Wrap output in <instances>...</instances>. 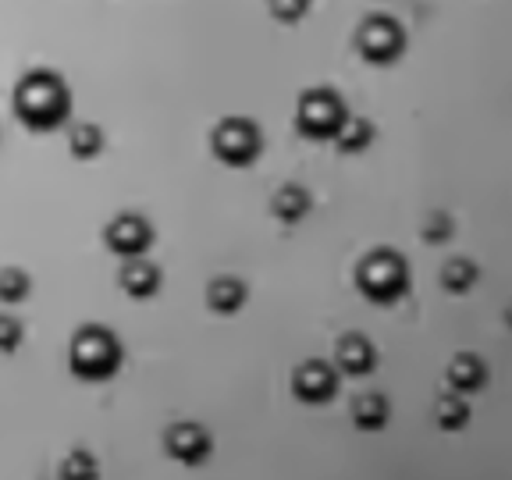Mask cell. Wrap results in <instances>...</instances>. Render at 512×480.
Wrapping results in <instances>:
<instances>
[{"instance_id": "obj_1", "label": "cell", "mask_w": 512, "mask_h": 480, "mask_svg": "<svg viewBox=\"0 0 512 480\" xmlns=\"http://www.w3.org/2000/svg\"><path fill=\"white\" fill-rule=\"evenodd\" d=\"M11 111L29 132H54L72 118V89L50 68H32L15 82Z\"/></svg>"}, {"instance_id": "obj_2", "label": "cell", "mask_w": 512, "mask_h": 480, "mask_svg": "<svg viewBox=\"0 0 512 480\" xmlns=\"http://www.w3.org/2000/svg\"><path fill=\"white\" fill-rule=\"evenodd\" d=\"M125 363V345L104 324H82L68 342V374L82 384H104Z\"/></svg>"}, {"instance_id": "obj_3", "label": "cell", "mask_w": 512, "mask_h": 480, "mask_svg": "<svg viewBox=\"0 0 512 480\" xmlns=\"http://www.w3.org/2000/svg\"><path fill=\"white\" fill-rule=\"evenodd\" d=\"M352 285L367 303L374 306H392L413 285V274H409V260L392 246H377L363 256L356 271H352Z\"/></svg>"}, {"instance_id": "obj_4", "label": "cell", "mask_w": 512, "mask_h": 480, "mask_svg": "<svg viewBox=\"0 0 512 480\" xmlns=\"http://www.w3.org/2000/svg\"><path fill=\"white\" fill-rule=\"evenodd\" d=\"M349 118L345 96L331 86H310L296 100V132L310 143H331L342 121Z\"/></svg>"}, {"instance_id": "obj_5", "label": "cell", "mask_w": 512, "mask_h": 480, "mask_svg": "<svg viewBox=\"0 0 512 480\" xmlns=\"http://www.w3.org/2000/svg\"><path fill=\"white\" fill-rule=\"evenodd\" d=\"M210 153L224 168H249L264 153V132L246 114H228L210 132Z\"/></svg>"}, {"instance_id": "obj_6", "label": "cell", "mask_w": 512, "mask_h": 480, "mask_svg": "<svg viewBox=\"0 0 512 480\" xmlns=\"http://www.w3.org/2000/svg\"><path fill=\"white\" fill-rule=\"evenodd\" d=\"M356 50L367 64L388 68L406 54V29L392 15H367L356 29Z\"/></svg>"}, {"instance_id": "obj_7", "label": "cell", "mask_w": 512, "mask_h": 480, "mask_svg": "<svg viewBox=\"0 0 512 480\" xmlns=\"http://www.w3.org/2000/svg\"><path fill=\"white\" fill-rule=\"evenodd\" d=\"M153 239H157V232H153L150 217L136 214V210H125V214L111 217L104 228L107 253L121 256V260H128V256H146L153 246Z\"/></svg>"}, {"instance_id": "obj_8", "label": "cell", "mask_w": 512, "mask_h": 480, "mask_svg": "<svg viewBox=\"0 0 512 480\" xmlns=\"http://www.w3.org/2000/svg\"><path fill=\"white\" fill-rule=\"evenodd\" d=\"M338 377H342V374L335 370V363L306 360V363H299V367L292 370V381H288V388H292L296 402H303V406H328V402L338 395Z\"/></svg>"}, {"instance_id": "obj_9", "label": "cell", "mask_w": 512, "mask_h": 480, "mask_svg": "<svg viewBox=\"0 0 512 480\" xmlns=\"http://www.w3.org/2000/svg\"><path fill=\"white\" fill-rule=\"evenodd\" d=\"M164 452L182 466H203L214 452V438L196 420H178L164 431Z\"/></svg>"}, {"instance_id": "obj_10", "label": "cell", "mask_w": 512, "mask_h": 480, "mask_svg": "<svg viewBox=\"0 0 512 480\" xmlns=\"http://www.w3.org/2000/svg\"><path fill=\"white\" fill-rule=\"evenodd\" d=\"M160 285H164V274H160V267L153 264V260H146V256H128V260H121L118 288L128 299L146 303V299L157 296Z\"/></svg>"}, {"instance_id": "obj_11", "label": "cell", "mask_w": 512, "mask_h": 480, "mask_svg": "<svg viewBox=\"0 0 512 480\" xmlns=\"http://www.w3.org/2000/svg\"><path fill=\"white\" fill-rule=\"evenodd\" d=\"M335 370L345 377H370L377 370V349L367 335L349 331L335 345Z\"/></svg>"}, {"instance_id": "obj_12", "label": "cell", "mask_w": 512, "mask_h": 480, "mask_svg": "<svg viewBox=\"0 0 512 480\" xmlns=\"http://www.w3.org/2000/svg\"><path fill=\"white\" fill-rule=\"evenodd\" d=\"M246 299H249L246 281L232 278V274H217V278L207 285V292H203V303H207V310L217 313V317H232V313H239L242 306H246Z\"/></svg>"}, {"instance_id": "obj_13", "label": "cell", "mask_w": 512, "mask_h": 480, "mask_svg": "<svg viewBox=\"0 0 512 480\" xmlns=\"http://www.w3.org/2000/svg\"><path fill=\"white\" fill-rule=\"evenodd\" d=\"M349 416H352V427H356V431L377 434L388 427V420H392V402L384 399L381 392H363L352 399Z\"/></svg>"}, {"instance_id": "obj_14", "label": "cell", "mask_w": 512, "mask_h": 480, "mask_svg": "<svg viewBox=\"0 0 512 480\" xmlns=\"http://www.w3.org/2000/svg\"><path fill=\"white\" fill-rule=\"evenodd\" d=\"M445 381H448V388H452V392L473 395V392H480V388L488 384V367H484V360H480L477 352H459L456 360L448 363Z\"/></svg>"}, {"instance_id": "obj_15", "label": "cell", "mask_w": 512, "mask_h": 480, "mask_svg": "<svg viewBox=\"0 0 512 480\" xmlns=\"http://www.w3.org/2000/svg\"><path fill=\"white\" fill-rule=\"evenodd\" d=\"M313 210V196L310 189H303L299 182H285L274 189L271 196V214L278 217L281 224H299L306 221V214Z\"/></svg>"}, {"instance_id": "obj_16", "label": "cell", "mask_w": 512, "mask_h": 480, "mask_svg": "<svg viewBox=\"0 0 512 480\" xmlns=\"http://www.w3.org/2000/svg\"><path fill=\"white\" fill-rule=\"evenodd\" d=\"M331 143H335V150L342 153V157H356V153H363L370 143H374V125H370L367 118L349 114V118L342 121V128L331 136Z\"/></svg>"}, {"instance_id": "obj_17", "label": "cell", "mask_w": 512, "mask_h": 480, "mask_svg": "<svg viewBox=\"0 0 512 480\" xmlns=\"http://www.w3.org/2000/svg\"><path fill=\"white\" fill-rule=\"evenodd\" d=\"M434 424H438L445 434L463 431V427L470 424V406H466V395L452 392V388H448L445 395H438V402H434Z\"/></svg>"}, {"instance_id": "obj_18", "label": "cell", "mask_w": 512, "mask_h": 480, "mask_svg": "<svg viewBox=\"0 0 512 480\" xmlns=\"http://www.w3.org/2000/svg\"><path fill=\"white\" fill-rule=\"evenodd\" d=\"M477 281H480L477 264L466 260V256H452V260L441 267V288H445L448 296H466V292H473Z\"/></svg>"}, {"instance_id": "obj_19", "label": "cell", "mask_w": 512, "mask_h": 480, "mask_svg": "<svg viewBox=\"0 0 512 480\" xmlns=\"http://www.w3.org/2000/svg\"><path fill=\"white\" fill-rule=\"evenodd\" d=\"M107 139H104V128L100 125H75L72 132H68V153H72L75 160H96L100 153H104Z\"/></svg>"}, {"instance_id": "obj_20", "label": "cell", "mask_w": 512, "mask_h": 480, "mask_svg": "<svg viewBox=\"0 0 512 480\" xmlns=\"http://www.w3.org/2000/svg\"><path fill=\"white\" fill-rule=\"evenodd\" d=\"M32 296V278L22 267H0V303L18 306Z\"/></svg>"}, {"instance_id": "obj_21", "label": "cell", "mask_w": 512, "mask_h": 480, "mask_svg": "<svg viewBox=\"0 0 512 480\" xmlns=\"http://www.w3.org/2000/svg\"><path fill=\"white\" fill-rule=\"evenodd\" d=\"M57 477L61 480H96L100 477V466H96L93 452H86V448H72V452L61 459Z\"/></svg>"}, {"instance_id": "obj_22", "label": "cell", "mask_w": 512, "mask_h": 480, "mask_svg": "<svg viewBox=\"0 0 512 480\" xmlns=\"http://www.w3.org/2000/svg\"><path fill=\"white\" fill-rule=\"evenodd\" d=\"M452 235H456V221H452V214H445V210L427 214L424 228H420V239H424L427 246H445V242H452Z\"/></svg>"}, {"instance_id": "obj_23", "label": "cell", "mask_w": 512, "mask_h": 480, "mask_svg": "<svg viewBox=\"0 0 512 480\" xmlns=\"http://www.w3.org/2000/svg\"><path fill=\"white\" fill-rule=\"evenodd\" d=\"M267 8H271L274 22L296 25V22H303V18L310 15L313 0H267Z\"/></svg>"}, {"instance_id": "obj_24", "label": "cell", "mask_w": 512, "mask_h": 480, "mask_svg": "<svg viewBox=\"0 0 512 480\" xmlns=\"http://www.w3.org/2000/svg\"><path fill=\"white\" fill-rule=\"evenodd\" d=\"M25 342V328L22 320L8 317V313H0V356H15Z\"/></svg>"}]
</instances>
